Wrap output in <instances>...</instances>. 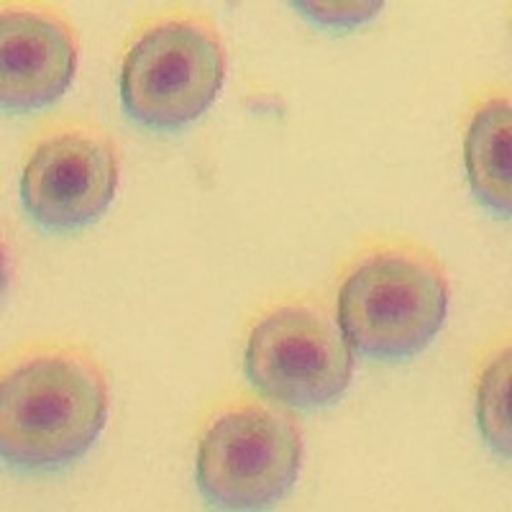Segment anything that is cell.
<instances>
[{
  "instance_id": "cell-10",
  "label": "cell",
  "mask_w": 512,
  "mask_h": 512,
  "mask_svg": "<svg viewBox=\"0 0 512 512\" xmlns=\"http://www.w3.org/2000/svg\"><path fill=\"white\" fill-rule=\"evenodd\" d=\"M297 13L308 18L310 24L323 26L331 31H349L359 29L367 21H372L384 3H292Z\"/></svg>"
},
{
  "instance_id": "cell-7",
  "label": "cell",
  "mask_w": 512,
  "mask_h": 512,
  "mask_svg": "<svg viewBox=\"0 0 512 512\" xmlns=\"http://www.w3.org/2000/svg\"><path fill=\"white\" fill-rule=\"evenodd\" d=\"M77 70L75 34L36 6H6L0 18V100L6 113H34L57 103Z\"/></svg>"
},
{
  "instance_id": "cell-4",
  "label": "cell",
  "mask_w": 512,
  "mask_h": 512,
  "mask_svg": "<svg viewBox=\"0 0 512 512\" xmlns=\"http://www.w3.org/2000/svg\"><path fill=\"white\" fill-rule=\"evenodd\" d=\"M303 461L300 431L256 405L228 408L210 420L195 456V482L221 510H264L292 489Z\"/></svg>"
},
{
  "instance_id": "cell-8",
  "label": "cell",
  "mask_w": 512,
  "mask_h": 512,
  "mask_svg": "<svg viewBox=\"0 0 512 512\" xmlns=\"http://www.w3.org/2000/svg\"><path fill=\"white\" fill-rule=\"evenodd\" d=\"M512 116L510 100L489 98L477 105L466 126L464 164L474 198L497 218H510L512 164H510Z\"/></svg>"
},
{
  "instance_id": "cell-1",
  "label": "cell",
  "mask_w": 512,
  "mask_h": 512,
  "mask_svg": "<svg viewBox=\"0 0 512 512\" xmlns=\"http://www.w3.org/2000/svg\"><path fill=\"white\" fill-rule=\"evenodd\" d=\"M108 420V387L88 351L39 344L8 356L0 454L18 474H54L88 454Z\"/></svg>"
},
{
  "instance_id": "cell-3",
  "label": "cell",
  "mask_w": 512,
  "mask_h": 512,
  "mask_svg": "<svg viewBox=\"0 0 512 512\" xmlns=\"http://www.w3.org/2000/svg\"><path fill=\"white\" fill-rule=\"evenodd\" d=\"M226 80L218 31L200 16L154 18L131 39L118 75L128 121L149 131H180L216 103Z\"/></svg>"
},
{
  "instance_id": "cell-5",
  "label": "cell",
  "mask_w": 512,
  "mask_h": 512,
  "mask_svg": "<svg viewBox=\"0 0 512 512\" xmlns=\"http://www.w3.org/2000/svg\"><path fill=\"white\" fill-rule=\"evenodd\" d=\"M244 372L267 400L295 410H318L349 390L354 351L323 310L290 303L269 310L251 328Z\"/></svg>"
},
{
  "instance_id": "cell-6",
  "label": "cell",
  "mask_w": 512,
  "mask_h": 512,
  "mask_svg": "<svg viewBox=\"0 0 512 512\" xmlns=\"http://www.w3.org/2000/svg\"><path fill=\"white\" fill-rule=\"evenodd\" d=\"M116 187L113 141L90 123H59L26 157L18 195L29 221L41 231L75 233L103 216Z\"/></svg>"
},
{
  "instance_id": "cell-9",
  "label": "cell",
  "mask_w": 512,
  "mask_h": 512,
  "mask_svg": "<svg viewBox=\"0 0 512 512\" xmlns=\"http://www.w3.org/2000/svg\"><path fill=\"white\" fill-rule=\"evenodd\" d=\"M477 423L484 443L510 461V349H500L479 377Z\"/></svg>"
},
{
  "instance_id": "cell-2",
  "label": "cell",
  "mask_w": 512,
  "mask_h": 512,
  "mask_svg": "<svg viewBox=\"0 0 512 512\" xmlns=\"http://www.w3.org/2000/svg\"><path fill=\"white\" fill-rule=\"evenodd\" d=\"M448 315V282L413 246H379L346 272L338 328L364 359L408 361L433 344Z\"/></svg>"
}]
</instances>
